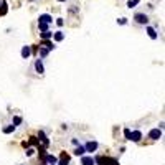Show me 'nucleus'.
Here are the masks:
<instances>
[{"mask_svg": "<svg viewBox=\"0 0 165 165\" xmlns=\"http://www.w3.org/2000/svg\"><path fill=\"white\" fill-rule=\"evenodd\" d=\"M132 20L136 22V25H140V27H147L149 22H150V18H149L147 13H144V12H136L132 17Z\"/></svg>", "mask_w": 165, "mask_h": 165, "instance_id": "f257e3e1", "label": "nucleus"}, {"mask_svg": "<svg viewBox=\"0 0 165 165\" xmlns=\"http://www.w3.org/2000/svg\"><path fill=\"white\" fill-rule=\"evenodd\" d=\"M94 164L96 165H119V162L111 157H101V155H97V157H94Z\"/></svg>", "mask_w": 165, "mask_h": 165, "instance_id": "f03ea898", "label": "nucleus"}, {"mask_svg": "<svg viewBox=\"0 0 165 165\" xmlns=\"http://www.w3.org/2000/svg\"><path fill=\"white\" fill-rule=\"evenodd\" d=\"M82 147H84V150H86L88 154L93 155L94 152H96L97 149H99V142H97V140H88V142L82 144Z\"/></svg>", "mask_w": 165, "mask_h": 165, "instance_id": "7ed1b4c3", "label": "nucleus"}, {"mask_svg": "<svg viewBox=\"0 0 165 165\" xmlns=\"http://www.w3.org/2000/svg\"><path fill=\"white\" fill-rule=\"evenodd\" d=\"M38 147H43V149H48V145H50V139H48L46 132L45 130H40L38 132Z\"/></svg>", "mask_w": 165, "mask_h": 165, "instance_id": "20e7f679", "label": "nucleus"}, {"mask_svg": "<svg viewBox=\"0 0 165 165\" xmlns=\"http://www.w3.org/2000/svg\"><path fill=\"white\" fill-rule=\"evenodd\" d=\"M45 60H40V58H36L35 60V63H33V69H35V73H38L40 76H43V73H45V63H43Z\"/></svg>", "mask_w": 165, "mask_h": 165, "instance_id": "39448f33", "label": "nucleus"}, {"mask_svg": "<svg viewBox=\"0 0 165 165\" xmlns=\"http://www.w3.org/2000/svg\"><path fill=\"white\" fill-rule=\"evenodd\" d=\"M71 164V155H68L66 152H63V154L60 155V158H58L56 165H69Z\"/></svg>", "mask_w": 165, "mask_h": 165, "instance_id": "423d86ee", "label": "nucleus"}, {"mask_svg": "<svg viewBox=\"0 0 165 165\" xmlns=\"http://www.w3.org/2000/svg\"><path fill=\"white\" fill-rule=\"evenodd\" d=\"M160 137H162V129L155 127V129H150V130H149V139H150V140H158Z\"/></svg>", "mask_w": 165, "mask_h": 165, "instance_id": "0eeeda50", "label": "nucleus"}, {"mask_svg": "<svg viewBox=\"0 0 165 165\" xmlns=\"http://www.w3.org/2000/svg\"><path fill=\"white\" fill-rule=\"evenodd\" d=\"M32 53H33V48L30 46V45H25V46H22V58L23 60H28L30 56H32Z\"/></svg>", "mask_w": 165, "mask_h": 165, "instance_id": "6e6552de", "label": "nucleus"}, {"mask_svg": "<svg viewBox=\"0 0 165 165\" xmlns=\"http://www.w3.org/2000/svg\"><path fill=\"white\" fill-rule=\"evenodd\" d=\"M145 33L149 35V38H150V40H157V38H158V33H157V30H155L154 27H150V25H147V27H145Z\"/></svg>", "mask_w": 165, "mask_h": 165, "instance_id": "1a4fd4ad", "label": "nucleus"}, {"mask_svg": "<svg viewBox=\"0 0 165 165\" xmlns=\"http://www.w3.org/2000/svg\"><path fill=\"white\" fill-rule=\"evenodd\" d=\"M38 22H43V23L51 25V23H53V17H51L50 13H41V15L38 17Z\"/></svg>", "mask_w": 165, "mask_h": 165, "instance_id": "9d476101", "label": "nucleus"}, {"mask_svg": "<svg viewBox=\"0 0 165 165\" xmlns=\"http://www.w3.org/2000/svg\"><path fill=\"white\" fill-rule=\"evenodd\" d=\"M81 165H96L94 164V157L93 155H82L81 157Z\"/></svg>", "mask_w": 165, "mask_h": 165, "instance_id": "9b49d317", "label": "nucleus"}, {"mask_svg": "<svg viewBox=\"0 0 165 165\" xmlns=\"http://www.w3.org/2000/svg\"><path fill=\"white\" fill-rule=\"evenodd\" d=\"M65 36H66L65 33L61 32V30H58V32L53 33V38H51V40H53L55 43H60V41H63V40H65Z\"/></svg>", "mask_w": 165, "mask_h": 165, "instance_id": "f8f14e48", "label": "nucleus"}, {"mask_svg": "<svg viewBox=\"0 0 165 165\" xmlns=\"http://www.w3.org/2000/svg\"><path fill=\"white\" fill-rule=\"evenodd\" d=\"M130 140H132V142H140V140H142V132H140V130H132V132H130Z\"/></svg>", "mask_w": 165, "mask_h": 165, "instance_id": "ddd939ff", "label": "nucleus"}, {"mask_svg": "<svg viewBox=\"0 0 165 165\" xmlns=\"http://www.w3.org/2000/svg\"><path fill=\"white\" fill-rule=\"evenodd\" d=\"M73 154H74L76 157H82V155H86V150H84V147H82V144L76 145L74 150H73Z\"/></svg>", "mask_w": 165, "mask_h": 165, "instance_id": "4468645a", "label": "nucleus"}, {"mask_svg": "<svg viewBox=\"0 0 165 165\" xmlns=\"http://www.w3.org/2000/svg\"><path fill=\"white\" fill-rule=\"evenodd\" d=\"M48 55H50V51H48L46 48H45V46H40V48H38V56H36V58H40V60H45Z\"/></svg>", "mask_w": 165, "mask_h": 165, "instance_id": "2eb2a0df", "label": "nucleus"}, {"mask_svg": "<svg viewBox=\"0 0 165 165\" xmlns=\"http://www.w3.org/2000/svg\"><path fill=\"white\" fill-rule=\"evenodd\" d=\"M22 122H23V117H22V116H13V117H12V126L18 127Z\"/></svg>", "mask_w": 165, "mask_h": 165, "instance_id": "dca6fc26", "label": "nucleus"}, {"mask_svg": "<svg viewBox=\"0 0 165 165\" xmlns=\"http://www.w3.org/2000/svg\"><path fill=\"white\" fill-rule=\"evenodd\" d=\"M40 38L41 40H51L53 38V32H51V30H48V32H41L40 33Z\"/></svg>", "mask_w": 165, "mask_h": 165, "instance_id": "f3484780", "label": "nucleus"}, {"mask_svg": "<svg viewBox=\"0 0 165 165\" xmlns=\"http://www.w3.org/2000/svg\"><path fill=\"white\" fill-rule=\"evenodd\" d=\"M15 130H17V127H15V126H12V124H7V126L2 129V132H4V134H12V132H15Z\"/></svg>", "mask_w": 165, "mask_h": 165, "instance_id": "a211bd4d", "label": "nucleus"}, {"mask_svg": "<svg viewBox=\"0 0 165 165\" xmlns=\"http://www.w3.org/2000/svg\"><path fill=\"white\" fill-rule=\"evenodd\" d=\"M38 30H40V33L48 32V30H50V25H48V23H43V22H38Z\"/></svg>", "mask_w": 165, "mask_h": 165, "instance_id": "6ab92c4d", "label": "nucleus"}, {"mask_svg": "<svg viewBox=\"0 0 165 165\" xmlns=\"http://www.w3.org/2000/svg\"><path fill=\"white\" fill-rule=\"evenodd\" d=\"M140 2H142V0H129V2H127V7H129L130 10H132V8H136L137 5L140 4Z\"/></svg>", "mask_w": 165, "mask_h": 165, "instance_id": "aec40b11", "label": "nucleus"}, {"mask_svg": "<svg viewBox=\"0 0 165 165\" xmlns=\"http://www.w3.org/2000/svg\"><path fill=\"white\" fill-rule=\"evenodd\" d=\"M35 149H33V147H27V152H25V155H27V157H33V155H35Z\"/></svg>", "mask_w": 165, "mask_h": 165, "instance_id": "412c9836", "label": "nucleus"}, {"mask_svg": "<svg viewBox=\"0 0 165 165\" xmlns=\"http://www.w3.org/2000/svg\"><path fill=\"white\" fill-rule=\"evenodd\" d=\"M129 23V18L122 17V18H117V25H127Z\"/></svg>", "mask_w": 165, "mask_h": 165, "instance_id": "4be33fe9", "label": "nucleus"}, {"mask_svg": "<svg viewBox=\"0 0 165 165\" xmlns=\"http://www.w3.org/2000/svg\"><path fill=\"white\" fill-rule=\"evenodd\" d=\"M130 132H132V130H130L129 127H126V129H124V137H126L127 140H130Z\"/></svg>", "mask_w": 165, "mask_h": 165, "instance_id": "5701e85b", "label": "nucleus"}, {"mask_svg": "<svg viewBox=\"0 0 165 165\" xmlns=\"http://www.w3.org/2000/svg\"><path fill=\"white\" fill-rule=\"evenodd\" d=\"M56 25L58 27H63V25H65V20H63V18H56Z\"/></svg>", "mask_w": 165, "mask_h": 165, "instance_id": "b1692460", "label": "nucleus"}, {"mask_svg": "<svg viewBox=\"0 0 165 165\" xmlns=\"http://www.w3.org/2000/svg\"><path fill=\"white\" fill-rule=\"evenodd\" d=\"M71 144H73V145H74V147H76V145H79V144H81V142H79L78 139H71Z\"/></svg>", "mask_w": 165, "mask_h": 165, "instance_id": "393cba45", "label": "nucleus"}, {"mask_svg": "<svg viewBox=\"0 0 165 165\" xmlns=\"http://www.w3.org/2000/svg\"><path fill=\"white\" fill-rule=\"evenodd\" d=\"M56 2H60V4H66L68 0H56Z\"/></svg>", "mask_w": 165, "mask_h": 165, "instance_id": "a878e982", "label": "nucleus"}, {"mask_svg": "<svg viewBox=\"0 0 165 165\" xmlns=\"http://www.w3.org/2000/svg\"><path fill=\"white\" fill-rule=\"evenodd\" d=\"M2 4H4V2H2V0H0V5H2Z\"/></svg>", "mask_w": 165, "mask_h": 165, "instance_id": "bb28decb", "label": "nucleus"}, {"mask_svg": "<svg viewBox=\"0 0 165 165\" xmlns=\"http://www.w3.org/2000/svg\"><path fill=\"white\" fill-rule=\"evenodd\" d=\"M30 2H33V0H30Z\"/></svg>", "mask_w": 165, "mask_h": 165, "instance_id": "cd10ccee", "label": "nucleus"}]
</instances>
